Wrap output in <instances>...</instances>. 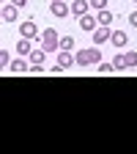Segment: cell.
Wrapping results in <instances>:
<instances>
[{"label":"cell","mask_w":137,"mask_h":154,"mask_svg":"<svg viewBox=\"0 0 137 154\" xmlns=\"http://www.w3.org/2000/svg\"><path fill=\"white\" fill-rule=\"evenodd\" d=\"M110 42H112V47H126L129 44V36H126V30H112L110 33Z\"/></svg>","instance_id":"cell-5"},{"label":"cell","mask_w":137,"mask_h":154,"mask_svg":"<svg viewBox=\"0 0 137 154\" xmlns=\"http://www.w3.org/2000/svg\"><path fill=\"white\" fill-rule=\"evenodd\" d=\"M58 38H61V36H58V30H52V28H47L44 33H41V50H58Z\"/></svg>","instance_id":"cell-2"},{"label":"cell","mask_w":137,"mask_h":154,"mask_svg":"<svg viewBox=\"0 0 137 154\" xmlns=\"http://www.w3.org/2000/svg\"><path fill=\"white\" fill-rule=\"evenodd\" d=\"M0 19H3V8H0Z\"/></svg>","instance_id":"cell-23"},{"label":"cell","mask_w":137,"mask_h":154,"mask_svg":"<svg viewBox=\"0 0 137 154\" xmlns=\"http://www.w3.org/2000/svg\"><path fill=\"white\" fill-rule=\"evenodd\" d=\"M115 69H112V63H107V61H99V74H112Z\"/></svg>","instance_id":"cell-18"},{"label":"cell","mask_w":137,"mask_h":154,"mask_svg":"<svg viewBox=\"0 0 137 154\" xmlns=\"http://www.w3.org/2000/svg\"><path fill=\"white\" fill-rule=\"evenodd\" d=\"M58 47H61V50H71V47H74V38H71V36L58 38Z\"/></svg>","instance_id":"cell-16"},{"label":"cell","mask_w":137,"mask_h":154,"mask_svg":"<svg viewBox=\"0 0 137 154\" xmlns=\"http://www.w3.org/2000/svg\"><path fill=\"white\" fill-rule=\"evenodd\" d=\"M8 61H11V55H8L6 50H0V69H3V66H8Z\"/></svg>","instance_id":"cell-20"},{"label":"cell","mask_w":137,"mask_h":154,"mask_svg":"<svg viewBox=\"0 0 137 154\" xmlns=\"http://www.w3.org/2000/svg\"><path fill=\"white\" fill-rule=\"evenodd\" d=\"M112 19H115V17H112V11H107V8H102L99 14H96V22H99V25H107V28H110Z\"/></svg>","instance_id":"cell-13"},{"label":"cell","mask_w":137,"mask_h":154,"mask_svg":"<svg viewBox=\"0 0 137 154\" xmlns=\"http://www.w3.org/2000/svg\"><path fill=\"white\" fill-rule=\"evenodd\" d=\"M88 6H93L96 11H102V8H107V0H88Z\"/></svg>","instance_id":"cell-19"},{"label":"cell","mask_w":137,"mask_h":154,"mask_svg":"<svg viewBox=\"0 0 137 154\" xmlns=\"http://www.w3.org/2000/svg\"><path fill=\"white\" fill-rule=\"evenodd\" d=\"M58 66H63V69L74 66V58L69 55V50H61V55H58Z\"/></svg>","instance_id":"cell-12"},{"label":"cell","mask_w":137,"mask_h":154,"mask_svg":"<svg viewBox=\"0 0 137 154\" xmlns=\"http://www.w3.org/2000/svg\"><path fill=\"white\" fill-rule=\"evenodd\" d=\"M19 36H25V38H36V36H38L36 22H22V25H19Z\"/></svg>","instance_id":"cell-7"},{"label":"cell","mask_w":137,"mask_h":154,"mask_svg":"<svg viewBox=\"0 0 137 154\" xmlns=\"http://www.w3.org/2000/svg\"><path fill=\"white\" fill-rule=\"evenodd\" d=\"M8 66H11V72H14V74H25V72L30 69V63L25 61L22 55H19V58H14V61H8Z\"/></svg>","instance_id":"cell-4"},{"label":"cell","mask_w":137,"mask_h":154,"mask_svg":"<svg viewBox=\"0 0 137 154\" xmlns=\"http://www.w3.org/2000/svg\"><path fill=\"white\" fill-rule=\"evenodd\" d=\"M102 61V52H99V47H88V50H80L74 55V63L77 66H91V63H99Z\"/></svg>","instance_id":"cell-1"},{"label":"cell","mask_w":137,"mask_h":154,"mask_svg":"<svg viewBox=\"0 0 137 154\" xmlns=\"http://www.w3.org/2000/svg\"><path fill=\"white\" fill-rule=\"evenodd\" d=\"M0 8H3V19H6V22H16V19H19V8L11 3V6H0Z\"/></svg>","instance_id":"cell-9"},{"label":"cell","mask_w":137,"mask_h":154,"mask_svg":"<svg viewBox=\"0 0 137 154\" xmlns=\"http://www.w3.org/2000/svg\"><path fill=\"white\" fill-rule=\"evenodd\" d=\"M124 61H126V66H137V52L132 50V52H124Z\"/></svg>","instance_id":"cell-17"},{"label":"cell","mask_w":137,"mask_h":154,"mask_svg":"<svg viewBox=\"0 0 137 154\" xmlns=\"http://www.w3.org/2000/svg\"><path fill=\"white\" fill-rule=\"evenodd\" d=\"M129 22H132V28H137V11H134V14H129Z\"/></svg>","instance_id":"cell-22"},{"label":"cell","mask_w":137,"mask_h":154,"mask_svg":"<svg viewBox=\"0 0 137 154\" xmlns=\"http://www.w3.org/2000/svg\"><path fill=\"white\" fill-rule=\"evenodd\" d=\"M110 63H112V69H115V72H121V69H126V61H124V55H115V58H112Z\"/></svg>","instance_id":"cell-15"},{"label":"cell","mask_w":137,"mask_h":154,"mask_svg":"<svg viewBox=\"0 0 137 154\" xmlns=\"http://www.w3.org/2000/svg\"><path fill=\"white\" fill-rule=\"evenodd\" d=\"M30 50H33V47H30V38L19 36V42H16V52H19V55L25 58V55H30Z\"/></svg>","instance_id":"cell-10"},{"label":"cell","mask_w":137,"mask_h":154,"mask_svg":"<svg viewBox=\"0 0 137 154\" xmlns=\"http://www.w3.org/2000/svg\"><path fill=\"white\" fill-rule=\"evenodd\" d=\"M49 11H52V17H66L69 14V6H66V0H52Z\"/></svg>","instance_id":"cell-6"},{"label":"cell","mask_w":137,"mask_h":154,"mask_svg":"<svg viewBox=\"0 0 137 154\" xmlns=\"http://www.w3.org/2000/svg\"><path fill=\"white\" fill-rule=\"evenodd\" d=\"M104 42H110V28L107 25H102V28L93 30V44H104Z\"/></svg>","instance_id":"cell-8"},{"label":"cell","mask_w":137,"mask_h":154,"mask_svg":"<svg viewBox=\"0 0 137 154\" xmlns=\"http://www.w3.org/2000/svg\"><path fill=\"white\" fill-rule=\"evenodd\" d=\"M0 3H3V0H0Z\"/></svg>","instance_id":"cell-24"},{"label":"cell","mask_w":137,"mask_h":154,"mask_svg":"<svg viewBox=\"0 0 137 154\" xmlns=\"http://www.w3.org/2000/svg\"><path fill=\"white\" fill-rule=\"evenodd\" d=\"M69 11H71V14H77V17H82V14L88 11V0H74V3L69 6Z\"/></svg>","instance_id":"cell-11"},{"label":"cell","mask_w":137,"mask_h":154,"mask_svg":"<svg viewBox=\"0 0 137 154\" xmlns=\"http://www.w3.org/2000/svg\"><path fill=\"white\" fill-rule=\"evenodd\" d=\"M80 28H82L85 33H93L96 28H99V22H96V17H91V14L85 11V14L80 17Z\"/></svg>","instance_id":"cell-3"},{"label":"cell","mask_w":137,"mask_h":154,"mask_svg":"<svg viewBox=\"0 0 137 154\" xmlns=\"http://www.w3.org/2000/svg\"><path fill=\"white\" fill-rule=\"evenodd\" d=\"M47 50H30V63H44Z\"/></svg>","instance_id":"cell-14"},{"label":"cell","mask_w":137,"mask_h":154,"mask_svg":"<svg viewBox=\"0 0 137 154\" xmlns=\"http://www.w3.org/2000/svg\"><path fill=\"white\" fill-rule=\"evenodd\" d=\"M11 3H14L16 8H25V6H28V0H11Z\"/></svg>","instance_id":"cell-21"}]
</instances>
